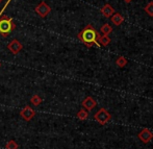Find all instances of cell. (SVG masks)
Wrapping results in <instances>:
<instances>
[{
	"label": "cell",
	"instance_id": "cell-1",
	"mask_svg": "<svg viewBox=\"0 0 153 149\" xmlns=\"http://www.w3.org/2000/svg\"><path fill=\"white\" fill-rule=\"evenodd\" d=\"M98 32L95 30L92 25H87L78 34L77 38L88 47H92L93 45L99 46L98 43Z\"/></svg>",
	"mask_w": 153,
	"mask_h": 149
},
{
	"label": "cell",
	"instance_id": "cell-7",
	"mask_svg": "<svg viewBox=\"0 0 153 149\" xmlns=\"http://www.w3.org/2000/svg\"><path fill=\"white\" fill-rule=\"evenodd\" d=\"M23 48V45L21 44L20 41L18 40H12L7 44V49L13 53V54H18Z\"/></svg>",
	"mask_w": 153,
	"mask_h": 149
},
{
	"label": "cell",
	"instance_id": "cell-3",
	"mask_svg": "<svg viewBox=\"0 0 153 149\" xmlns=\"http://www.w3.org/2000/svg\"><path fill=\"white\" fill-rule=\"evenodd\" d=\"M94 118H95V120L98 123H100L101 125H105L108 121H111V115L105 109H100L94 115Z\"/></svg>",
	"mask_w": 153,
	"mask_h": 149
},
{
	"label": "cell",
	"instance_id": "cell-6",
	"mask_svg": "<svg viewBox=\"0 0 153 149\" xmlns=\"http://www.w3.org/2000/svg\"><path fill=\"white\" fill-rule=\"evenodd\" d=\"M20 116L23 118L25 121H30L32 118L36 116V111L33 109H31L29 105H26L25 107H23L20 112Z\"/></svg>",
	"mask_w": 153,
	"mask_h": 149
},
{
	"label": "cell",
	"instance_id": "cell-11",
	"mask_svg": "<svg viewBox=\"0 0 153 149\" xmlns=\"http://www.w3.org/2000/svg\"><path fill=\"white\" fill-rule=\"evenodd\" d=\"M98 43L102 46H107L111 43V38L108 36H100L98 34Z\"/></svg>",
	"mask_w": 153,
	"mask_h": 149
},
{
	"label": "cell",
	"instance_id": "cell-20",
	"mask_svg": "<svg viewBox=\"0 0 153 149\" xmlns=\"http://www.w3.org/2000/svg\"><path fill=\"white\" fill-rule=\"evenodd\" d=\"M0 67H1V64H0Z\"/></svg>",
	"mask_w": 153,
	"mask_h": 149
},
{
	"label": "cell",
	"instance_id": "cell-18",
	"mask_svg": "<svg viewBox=\"0 0 153 149\" xmlns=\"http://www.w3.org/2000/svg\"><path fill=\"white\" fill-rule=\"evenodd\" d=\"M124 1L126 2V3H130V2L132 1V0H124Z\"/></svg>",
	"mask_w": 153,
	"mask_h": 149
},
{
	"label": "cell",
	"instance_id": "cell-10",
	"mask_svg": "<svg viewBox=\"0 0 153 149\" xmlns=\"http://www.w3.org/2000/svg\"><path fill=\"white\" fill-rule=\"evenodd\" d=\"M111 22H113L115 25H117V26L121 25L122 22L124 21V17H123L121 14H119V13H116V14H114L113 16L111 17Z\"/></svg>",
	"mask_w": 153,
	"mask_h": 149
},
{
	"label": "cell",
	"instance_id": "cell-16",
	"mask_svg": "<svg viewBox=\"0 0 153 149\" xmlns=\"http://www.w3.org/2000/svg\"><path fill=\"white\" fill-rule=\"evenodd\" d=\"M5 149H18V144H17L14 140H10V141L6 143Z\"/></svg>",
	"mask_w": 153,
	"mask_h": 149
},
{
	"label": "cell",
	"instance_id": "cell-4",
	"mask_svg": "<svg viewBox=\"0 0 153 149\" xmlns=\"http://www.w3.org/2000/svg\"><path fill=\"white\" fill-rule=\"evenodd\" d=\"M34 12H36L41 18H45V17L51 12V7L45 1H41L40 3L36 6Z\"/></svg>",
	"mask_w": 153,
	"mask_h": 149
},
{
	"label": "cell",
	"instance_id": "cell-15",
	"mask_svg": "<svg viewBox=\"0 0 153 149\" xmlns=\"http://www.w3.org/2000/svg\"><path fill=\"white\" fill-rule=\"evenodd\" d=\"M116 64H117L118 67L123 68V67H125L127 65V60L125 59V57H118V59L116 60Z\"/></svg>",
	"mask_w": 153,
	"mask_h": 149
},
{
	"label": "cell",
	"instance_id": "cell-5",
	"mask_svg": "<svg viewBox=\"0 0 153 149\" xmlns=\"http://www.w3.org/2000/svg\"><path fill=\"white\" fill-rule=\"evenodd\" d=\"M137 138H139V139L141 140L144 144H147L152 140L153 133H152V131L150 130V129L143 128L139 133H137Z\"/></svg>",
	"mask_w": 153,
	"mask_h": 149
},
{
	"label": "cell",
	"instance_id": "cell-14",
	"mask_svg": "<svg viewBox=\"0 0 153 149\" xmlns=\"http://www.w3.org/2000/svg\"><path fill=\"white\" fill-rule=\"evenodd\" d=\"M76 117L78 118L79 120H85V119H88V117H89V113H88L87 110L82 109L77 113Z\"/></svg>",
	"mask_w": 153,
	"mask_h": 149
},
{
	"label": "cell",
	"instance_id": "cell-19",
	"mask_svg": "<svg viewBox=\"0 0 153 149\" xmlns=\"http://www.w3.org/2000/svg\"><path fill=\"white\" fill-rule=\"evenodd\" d=\"M2 1H3V0H0V4H1V2H2Z\"/></svg>",
	"mask_w": 153,
	"mask_h": 149
},
{
	"label": "cell",
	"instance_id": "cell-17",
	"mask_svg": "<svg viewBox=\"0 0 153 149\" xmlns=\"http://www.w3.org/2000/svg\"><path fill=\"white\" fill-rule=\"evenodd\" d=\"M145 12L149 15L150 17H153V1L149 2L147 4V6L145 7Z\"/></svg>",
	"mask_w": 153,
	"mask_h": 149
},
{
	"label": "cell",
	"instance_id": "cell-8",
	"mask_svg": "<svg viewBox=\"0 0 153 149\" xmlns=\"http://www.w3.org/2000/svg\"><path fill=\"white\" fill-rule=\"evenodd\" d=\"M81 104H82V107H83V109H85V110H87V111H92V110L97 105V102H96V100L93 98V97L89 96L82 101V103H81Z\"/></svg>",
	"mask_w": 153,
	"mask_h": 149
},
{
	"label": "cell",
	"instance_id": "cell-2",
	"mask_svg": "<svg viewBox=\"0 0 153 149\" xmlns=\"http://www.w3.org/2000/svg\"><path fill=\"white\" fill-rule=\"evenodd\" d=\"M15 28H16V24L13 21V19L2 15L0 19V36L6 38L13 30H15Z\"/></svg>",
	"mask_w": 153,
	"mask_h": 149
},
{
	"label": "cell",
	"instance_id": "cell-9",
	"mask_svg": "<svg viewBox=\"0 0 153 149\" xmlns=\"http://www.w3.org/2000/svg\"><path fill=\"white\" fill-rule=\"evenodd\" d=\"M101 14L104 17H106V18H111V17L115 14V10H114V7L111 4L107 3V4H105V5H103V7L101 8Z\"/></svg>",
	"mask_w": 153,
	"mask_h": 149
},
{
	"label": "cell",
	"instance_id": "cell-12",
	"mask_svg": "<svg viewBox=\"0 0 153 149\" xmlns=\"http://www.w3.org/2000/svg\"><path fill=\"white\" fill-rule=\"evenodd\" d=\"M42 102H43V99L36 94H34L30 98V103L32 105H34V107H38V105H40Z\"/></svg>",
	"mask_w": 153,
	"mask_h": 149
},
{
	"label": "cell",
	"instance_id": "cell-13",
	"mask_svg": "<svg viewBox=\"0 0 153 149\" xmlns=\"http://www.w3.org/2000/svg\"><path fill=\"white\" fill-rule=\"evenodd\" d=\"M100 30H101V32L103 34V36H108V34L113 31V28H111V26L109 24L105 23V24H103L102 26H101Z\"/></svg>",
	"mask_w": 153,
	"mask_h": 149
}]
</instances>
